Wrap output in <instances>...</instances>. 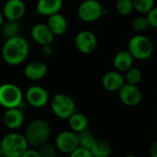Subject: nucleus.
Returning a JSON list of instances; mask_svg holds the SVG:
<instances>
[{"mask_svg":"<svg viewBox=\"0 0 157 157\" xmlns=\"http://www.w3.org/2000/svg\"><path fill=\"white\" fill-rule=\"evenodd\" d=\"M29 46L27 40L16 36L6 39L2 48V58L4 62L9 65H18L22 63L28 57Z\"/></svg>","mask_w":157,"mask_h":157,"instance_id":"1","label":"nucleus"},{"mask_svg":"<svg viewBox=\"0 0 157 157\" xmlns=\"http://www.w3.org/2000/svg\"><path fill=\"white\" fill-rule=\"evenodd\" d=\"M25 137L29 145L40 147L48 143L51 135V125L43 119H36L30 121L25 131Z\"/></svg>","mask_w":157,"mask_h":157,"instance_id":"2","label":"nucleus"},{"mask_svg":"<svg viewBox=\"0 0 157 157\" xmlns=\"http://www.w3.org/2000/svg\"><path fill=\"white\" fill-rule=\"evenodd\" d=\"M0 147L6 157H21L29 149V144L25 135L18 132H10L3 137Z\"/></svg>","mask_w":157,"mask_h":157,"instance_id":"3","label":"nucleus"},{"mask_svg":"<svg viewBox=\"0 0 157 157\" xmlns=\"http://www.w3.org/2000/svg\"><path fill=\"white\" fill-rule=\"evenodd\" d=\"M128 51L134 60L144 61L149 59L154 52V44L152 40L143 34L132 36L128 43Z\"/></svg>","mask_w":157,"mask_h":157,"instance_id":"4","label":"nucleus"},{"mask_svg":"<svg viewBox=\"0 0 157 157\" xmlns=\"http://www.w3.org/2000/svg\"><path fill=\"white\" fill-rule=\"evenodd\" d=\"M23 102V93L19 86L12 83L0 86V106L7 109L19 108Z\"/></svg>","mask_w":157,"mask_h":157,"instance_id":"5","label":"nucleus"},{"mask_svg":"<svg viewBox=\"0 0 157 157\" xmlns=\"http://www.w3.org/2000/svg\"><path fill=\"white\" fill-rule=\"evenodd\" d=\"M51 108L54 115L62 120H68L75 112L74 99L63 93L56 94L52 98Z\"/></svg>","mask_w":157,"mask_h":157,"instance_id":"6","label":"nucleus"},{"mask_svg":"<svg viewBox=\"0 0 157 157\" xmlns=\"http://www.w3.org/2000/svg\"><path fill=\"white\" fill-rule=\"evenodd\" d=\"M104 6L98 0H84L77 7L78 17L86 23L98 20L103 16Z\"/></svg>","mask_w":157,"mask_h":157,"instance_id":"7","label":"nucleus"},{"mask_svg":"<svg viewBox=\"0 0 157 157\" xmlns=\"http://www.w3.org/2000/svg\"><path fill=\"white\" fill-rule=\"evenodd\" d=\"M55 146L63 154L70 155L79 147L78 136L73 131H63L55 139Z\"/></svg>","mask_w":157,"mask_h":157,"instance_id":"8","label":"nucleus"},{"mask_svg":"<svg viewBox=\"0 0 157 157\" xmlns=\"http://www.w3.org/2000/svg\"><path fill=\"white\" fill-rule=\"evenodd\" d=\"M75 45L79 52L83 54H90L97 49V36L90 30H82L76 34Z\"/></svg>","mask_w":157,"mask_h":157,"instance_id":"9","label":"nucleus"},{"mask_svg":"<svg viewBox=\"0 0 157 157\" xmlns=\"http://www.w3.org/2000/svg\"><path fill=\"white\" fill-rule=\"evenodd\" d=\"M119 98L125 106L136 107L141 103L143 95L137 85L125 83V85L119 91Z\"/></svg>","mask_w":157,"mask_h":157,"instance_id":"10","label":"nucleus"},{"mask_svg":"<svg viewBox=\"0 0 157 157\" xmlns=\"http://www.w3.org/2000/svg\"><path fill=\"white\" fill-rule=\"evenodd\" d=\"M28 103L34 108H42L49 102V94L47 90L40 86H30L25 94Z\"/></svg>","mask_w":157,"mask_h":157,"instance_id":"11","label":"nucleus"},{"mask_svg":"<svg viewBox=\"0 0 157 157\" xmlns=\"http://www.w3.org/2000/svg\"><path fill=\"white\" fill-rule=\"evenodd\" d=\"M32 40L40 46L52 44L54 40V34L52 32L47 24H35L30 31Z\"/></svg>","mask_w":157,"mask_h":157,"instance_id":"12","label":"nucleus"},{"mask_svg":"<svg viewBox=\"0 0 157 157\" xmlns=\"http://www.w3.org/2000/svg\"><path fill=\"white\" fill-rule=\"evenodd\" d=\"M6 20H19L26 12V5L23 0H7L2 9Z\"/></svg>","mask_w":157,"mask_h":157,"instance_id":"13","label":"nucleus"},{"mask_svg":"<svg viewBox=\"0 0 157 157\" xmlns=\"http://www.w3.org/2000/svg\"><path fill=\"white\" fill-rule=\"evenodd\" d=\"M125 78L122 74L117 70L106 73L102 77L103 87L109 92H119L125 85Z\"/></svg>","mask_w":157,"mask_h":157,"instance_id":"14","label":"nucleus"},{"mask_svg":"<svg viewBox=\"0 0 157 157\" xmlns=\"http://www.w3.org/2000/svg\"><path fill=\"white\" fill-rule=\"evenodd\" d=\"M47 65L40 61H33L29 63L24 69V75L31 81H38L44 78L47 75Z\"/></svg>","mask_w":157,"mask_h":157,"instance_id":"15","label":"nucleus"},{"mask_svg":"<svg viewBox=\"0 0 157 157\" xmlns=\"http://www.w3.org/2000/svg\"><path fill=\"white\" fill-rule=\"evenodd\" d=\"M4 124L10 130H17L24 122V114L19 108L7 109L3 116Z\"/></svg>","mask_w":157,"mask_h":157,"instance_id":"16","label":"nucleus"},{"mask_svg":"<svg viewBox=\"0 0 157 157\" xmlns=\"http://www.w3.org/2000/svg\"><path fill=\"white\" fill-rule=\"evenodd\" d=\"M63 7V0H38L36 12L39 15L50 17L59 13Z\"/></svg>","mask_w":157,"mask_h":157,"instance_id":"17","label":"nucleus"},{"mask_svg":"<svg viewBox=\"0 0 157 157\" xmlns=\"http://www.w3.org/2000/svg\"><path fill=\"white\" fill-rule=\"evenodd\" d=\"M133 57L128 50L121 51L117 52L113 58V65L115 69L121 73H125L133 64Z\"/></svg>","mask_w":157,"mask_h":157,"instance_id":"18","label":"nucleus"},{"mask_svg":"<svg viewBox=\"0 0 157 157\" xmlns=\"http://www.w3.org/2000/svg\"><path fill=\"white\" fill-rule=\"evenodd\" d=\"M47 25L55 36L63 35L67 29V20L60 12L48 17Z\"/></svg>","mask_w":157,"mask_h":157,"instance_id":"19","label":"nucleus"},{"mask_svg":"<svg viewBox=\"0 0 157 157\" xmlns=\"http://www.w3.org/2000/svg\"><path fill=\"white\" fill-rule=\"evenodd\" d=\"M68 123L71 131L75 132V133H79L81 132L86 131L88 126V121L86 117L79 112H75L68 119Z\"/></svg>","mask_w":157,"mask_h":157,"instance_id":"20","label":"nucleus"},{"mask_svg":"<svg viewBox=\"0 0 157 157\" xmlns=\"http://www.w3.org/2000/svg\"><path fill=\"white\" fill-rule=\"evenodd\" d=\"M90 151L94 157H109L111 155L112 148L109 142L102 139H97Z\"/></svg>","mask_w":157,"mask_h":157,"instance_id":"21","label":"nucleus"},{"mask_svg":"<svg viewBox=\"0 0 157 157\" xmlns=\"http://www.w3.org/2000/svg\"><path fill=\"white\" fill-rule=\"evenodd\" d=\"M2 33L6 38H13L16 36H19L20 31V24L17 20H7L2 26Z\"/></svg>","mask_w":157,"mask_h":157,"instance_id":"22","label":"nucleus"},{"mask_svg":"<svg viewBox=\"0 0 157 157\" xmlns=\"http://www.w3.org/2000/svg\"><path fill=\"white\" fill-rule=\"evenodd\" d=\"M77 136H78L79 146L86 148V149H88V150H90L93 147V145L97 140L94 137V135L86 130L77 133Z\"/></svg>","mask_w":157,"mask_h":157,"instance_id":"23","label":"nucleus"},{"mask_svg":"<svg viewBox=\"0 0 157 157\" xmlns=\"http://www.w3.org/2000/svg\"><path fill=\"white\" fill-rule=\"evenodd\" d=\"M124 78H125V82L128 84L138 85L143 78V74L140 69L132 66V68H130L128 71L125 72Z\"/></svg>","mask_w":157,"mask_h":157,"instance_id":"24","label":"nucleus"},{"mask_svg":"<svg viewBox=\"0 0 157 157\" xmlns=\"http://www.w3.org/2000/svg\"><path fill=\"white\" fill-rule=\"evenodd\" d=\"M134 9L132 0H118L116 4L117 12L123 17H127L132 14Z\"/></svg>","mask_w":157,"mask_h":157,"instance_id":"25","label":"nucleus"},{"mask_svg":"<svg viewBox=\"0 0 157 157\" xmlns=\"http://www.w3.org/2000/svg\"><path fill=\"white\" fill-rule=\"evenodd\" d=\"M134 9L141 14H147L155 6V0H132Z\"/></svg>","mask_w":157,"mask_h":157,"instance_id":"26","label":"nucleus"},{"mask_svg":"<svg viewBox=\"0 0 157 157\" xmlns=\"http://www.w3.org/2000/svg\"><path fill=\"white\" fill-rule=\"evenodd\" d=\"M132 27L133 30H135V31H137L139 33L147 30L148 28L150 27V24H149V21L147 19V17L146 16L136 17L132 20Z\"/></svg>","mask_w":157,"mask_h":157,"instance_id":"27","label":"nucleus"},{"mask_svg":"<svg viewBox=\"0 0 157 157\" xmlns=\"http://www.w3.org/2000/svg\"><path fill=\"white\" fill-rule=\"evenodd\" d=\"M38 151L41 157H56L58 149L56 148V146L49 143H46L41 146H40Z\"/></svg>","mask_w":157,"mask_h":157,"instance_id":"28","label":"nucleus"},{"mask_svg":"<svg viewBox=\"0 0 157 157\" xmlns=\"http://www.w3.org/2000/svg\"><path fill=\"white\" fill-rule=\"evenodd\" d=\"M69 157H94L91 151L83 147H78L77 149H75L72 154L69 155Z\"/></svg>","mask_w":157,"mask_h":157,"instance_id":"29","label":"nucleus"},{"mask_svg":"<svg viewBox=\"0 0 157 157\" xmlns=\"http://www.w3.org/2000/svg\"><path fill=\"white\" fill-rule=\"evenodd\" d=\"M147 19L149 21L150 27L157 29V6H155L151 11L146 14Z\"/></svg>","mask_w":157,"mask_h":157,"instance_id":"30","label":"nucleus"},{"mask_svg":"<svg viewBox=\"0 0 157 157\" xmlns=\"http://www.w3.org/2000/svg\"><path fill=\"white\" fill-rule=\"evenodd\" d=\"M21 157H41L39 151H36V150H33V149H28L22 155Z\"/></svg>","mask_w":157,"mask_h":157,"instance_id":"31","label":"nucleus"},{"mask_svg":"<svg viewBox=\"0 0 157 157\" xmlns=\"http://www.w3.org/2000/svg\"><path fill=\"white\" fill-rule=\"evenodd\" d=\"M41 52H42V54L43 55H45V56H51L52 54V52H53V49L52 47V44L41 46Z\"/></svg>","mask_w":157,"mask_h":157,"instance_id":"32","label":"nucleus"},{"mask_svg":"<svg viewBox=\"0 0 157 157\" xmlns=\"http://www.w3.org/2000/svg\"><path fill=\"white\" fill-rule=\"evenodd\" d=\"M150 155L152 157H157V141L153 144L150 149Z\"/></svg>","mask_w":157,"mask_h":157,"instance_id":"33","label":"nucleus"},{"mask_svg":"<svg viewBox=\"0 0 157 157\" xmlns=\"http://www.w3.org/2000/svg\"><path fill=\"white\" fill-rule=\"evenodd\" d=\"M4 18H5V17L3 15V12H2V10H0V29L2 28V26L4 24Z\"/></svg>","mask_w":157,"mask_h":157,"instance_id":"34","label":"nucleus"},{"mask_svg":"<svg viewBox=\"0 0 157 157\" xmlns=\"http://www.w3.org/2000/svg\"><path fill=\"white\" fill-rule=\"evenodd\" d=\"M4 156H5V155H4V153H3V151H2V149H1V147H0V157Z\"/></svg>","mask_w":157,"mask_h":157,"instance_id":"35","label":"nucleus"},{"mask_svg":"<svg viewBox=\"0 0 157 157\" xmlns=\"http://www.w3.org/2000/svg\"><path fill=\"white\" fill-rule=\"evenodd\" d=\"M124 157H137L136 155H125Z\"/></svg>","mask_w":157,"mask_h":157,"instance_id":"36","label":"nucleus"},{"mask_svg":"<svg viewBox=\"0 0 157 157\" xmlns=\"http://www.w3.org/2000/svg\"><path fill=\"white\" fill-rule=\"evenodd\" d=\"M4 157H6V156H4Z\"/></svg>","mask_w":157,"mask_h":157,"instance_id":"37","label":"nucleus"}]
</instances>
